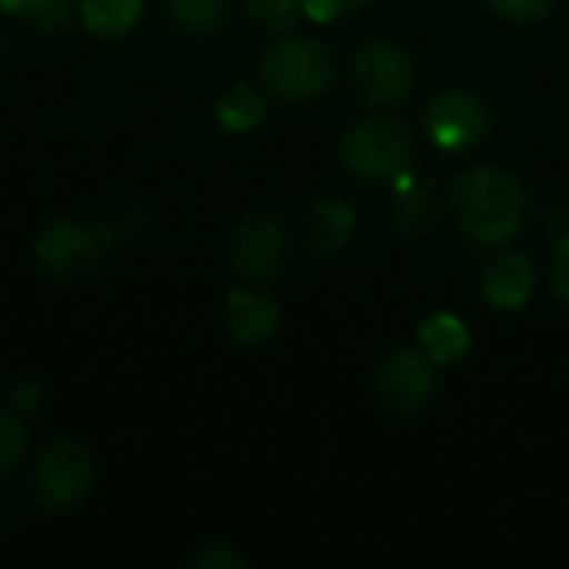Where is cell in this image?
I'll list each match as a JSON object with an SVG mask.
<instances>
[{"mask_svg":"<svg viewBox=\"0 0 569 569\" xmlns=\"http://www.w3.org/2000/svg\"><path fill=\"white\" fill-rule=\"evenodd\" d=\"M377 393L393 413H420L437 393V363L423 350H393L377 370Z\"/></svg>","mask_w":569,"mask_h":569,"instance_id":"cell-9","label":"cell"},{"mask_svg":"<svg viewBox=\"0 0 569 569\" xmlns=\"http://www.w3.org/2000/svg\"><path fill=\"white\" fill-rule=\"evenodd\" d=\"M533 263L523 253H503L483 273V297L500 310H520L533 297Z\"/></svg>","mask_w":569,"mask_h":569,"instance_id":"cell-11","label":"cell"},{"mask_svg":"<svg viewBox=\"0 0 569 569\" xmlns=\"http://www.w3.org/2000/svg\"><path fill=\"white\" fill-rule=\"evenodd\" d=\"M147 10V0H80V20L97 37H123L130 33Z\"/></svg>","mask_w":569,"mask_h":569,"instance_id":"cell-15","label":"cell"},{"mask_svg":"<svg viewBox=\"0 0 569 569\" xmlns=\"http://www.w3.org/2000/svg\"><path fill=\"white\" fill-rule=\"evenodd\" d=\"M397 193H393V223L400 233H427L437 223V190L423 177H397Z\"/></svg>","mask_w":569,"mask_h":569,"instance_id":"cell-13","label":"cell"},{"mask_svg":"<svg viewBox=\"0 0 569 569\" xmlns=\"http://www.w3.org/2000/svg\"><path fill=\"white\" fill-rule=\"evenodd\" d=\"M340 157L350 173L363 180H397L410 173L417 160V140L413 130L397 117H363L343 133Z\"/></svg>","mask_w":569,"mask_h":569,"instance_id":"cell-2","label":"cell"},{"mask_svg":"<svg viewBox=\"0 0 569 569\" xmlns=\"http://www.w3.org/2000/svg\"><path fill=\"white\" fill-rule=\"evenodd\" d=\"M550 287H553V297L569 310V237H563L560 243V253L553 260V270H550Z\"/></svg>","mask_w":569,"mask_h":569,"instance_id":"cell-24","label":"cell"},{"mask_svg":"<svg viewBox=\"0 0 569 569\" xmlns=\"http://www.w3.org/2000/svg\"><path fill=\"white\" fill-rule=\"evenodd\" d=\"M370 0H303V13L317 23H333L340 17H347L357 7H367Z\"/></svg>","mask_w":569,"mask_h":569,"instance_id":"cell-22","label":"cell"},{"mask_svg":"<svg viewBox=\"0 0 569 569\" xmlns=\"http://www.w3.org/2000/svg\"><path fill=\"white\" fill-rule=\"evenodd\" d=\"M10 403H13L17 413H37V407H40V387L37 383H20L13 390Z\"/></svg>","mask_w":569,"mask_h":569,"instance_id":"cell-25","label":"cell"},{"mask_svg":"<svg viewBox=\"0 0 569 569\" xmlns=\"http://www.w3.org/2000/svg\"><path fill=\"white\" fill-rule=\"evenodd\" d=\"M93 483V463L90 453L73 440H57L43 447V453L33 463L30 490L40 507L47 510H70L77 507Z\"/></svg>","mask_w":569,"mask_h":569,"instance_id":"cell-6","label":"cell"},{"mask_svg":"<svg viewBox=\"0 0 569 569\" xmlns=\"http://www.w3.org/2000/svg\"><path fill=\"white\" fill-rule=\"evenodd\" d=\"M427 137L440 147V150H470L473 143H480L490 130V107L463 87L443 90L430 107H427Z\"/></svg>","mask_w":569,"mask_h":569,"instance_id":"cell-7","label":"cell"},{"mask_svg":"<svg viewBox=\"0 0 569 569\" xmlns=\"http://www.w3.org/2000/svg\"><path fill=\"white\" fill-rule=\"evenodd\" d=\"M227 7H230V0H163L167 17H170L180 30L197 33V37L213 33V30L223 23Z\"/></svg>","mask_w":569,"mask_h":569,"instance_id":"cell-17","label":"cell"},{"mask_svg":"<svg viewBox=\"0 0 569 569\" xmlns=\"http://www.w3.org/2000/svg\"><path fill=\"white\" fill-rule=\"evenodd\" d=\"M353 227H357V210L347 200L327 197V200L313 203V210L307 217V227H303L307 250L317 253V257L337 253L350 240Z\"/></svg>","mask_w":569,"mask_h":569,"instance_id":"cell-12","label":"cell"},{"mask_svg":"<svg viewBox=\"0 0 569 569\" xmlns=\"http://www.w3.org/2000/svg\"><path fill=\"white\" fill-rule=\"evenodd\" d=\"M497 13H503L507 20H517V23H530V20H540L550 13L553 0H487Z\"/></svg>","mask_w":569,"mask_h":569,"instance_id":"cell-21","label":"cell"},{"mask_svg":"<svg viewBox=\"0 0 569 569\" xmlns=\"http://www.w3.org/2000/svg\"><path fill=\"white\" fill-rule=\"evenodd\" d=\"M260 77L280 100H313L333 80V57L313 37H280L267 47Z\"/></svg>","mask_w":569,"mask_h":569,"instance_id":"cell-3","label":"cell"},{"mask_svg":"<svg viewBox=\"0 0 569 569\" xmlns=\"http://www.w3.org/2000/svg\"><path fill=\"white\" fill-rule=\"evenodd\" d=\"M223 323L230 337L243 347H260L267 343L277 327H280V310L270 297L253 293V290H230L227 307H223Z\"/></svg>","mask_w":569,"mask_h":569,"instance_id":"cell-10","label":"cell"},{"mask_svg":"<svg viewBox=\"0 0 569 569\" xmlns=\"http://www.w3.org/2000/svg\"><path fill=\"white\" fill-rule=\"evenodd\" d=\"M470 327L453 313H433L420 323V347L437 367L463 360L470 353Z\"/></svg>","mask_w":569,"mask_h":569,"instance_id":"cell-14","label":"cell"},{"mask_svg":"<svg viewBox=\"0 0 569 569\" xmlns=\"http://www.w3.org/2000/svg\"><path fill=\"white\" fill-rule=\"evenodd\" d=\"M230 263L253 283L273 280L287 263V230L273 213H250L230 237Z\"/></svg>","mask_w":569,"mask_h":569,"instance_id":"cell-8","label":"cell"},{"mask_svg":"<svg viewBox=\"0 0 569 569\" xmlns=\"http://www.w3.org/2000/svg\"><path fill=\"white\" fill-rule=\"evenodd\" d=\"M190 567L193 569H243V557L240 553H233L230 547H223V543H210V547H203L193 560H190Z\"/></svg>","mask_w":569,"mask_h":569,"instance_id":"cell-23","label":"cell"},{"mask_svg":"<svg viewBox=\"0 0 569 569\" xmlns=\"http://www.w3.org/2000/svg\"><path fill=\"white\" fill-rule=\"evenodd\" d=\"M413 57L387 40H373L360 47L350 60V87L353 97L367 107H397L413 90Z\"/></svg>","mask_w":569,"mask_h":569,"instance_id":"cell-5","label":"cell"},{"mask_svg":"<svg viewBox=\"0 0 569 569\" xmlns=\"http://www.w3.org/2000/svg\"><path fill=\"white\" fill-rule=\"evenodd\" d=\"M0 10L13 13V17H30V20L50 23L53 17H60L67 10V0H0Z\"/></svg>","mask_w":569,"mask_h":569,"instance_id":"cell-20","label":"cell"},{"mask_svg":"<svg viewBox=\"0 0 569 569\" xmlns=\"http://www.w3.org/2000/svg\"><path fill=\"white\" fill-rule=\"evenodd\" d=\"M113 240H117V233L110 223L53 220L40 230V237L33 243V257L47 277L80 280V277H90L103 263Z\"/></svg>","mask_w":569,"mask_h":569,"instance_id":"cell-4","label":"cell"},{"mask_svg":"<svg viewBox=\"0 0 569 569\" xmlns=\"http://www.w3.org/2000/svg\"><path fill=\"white\" fill-rule=\"evenodd\" d=\"M247 13L260 27L273 33H287L303 13V0H247Z\"/></svg>","mask_w":569,"mask_h":569,"instance_id":"cell-18","label":"cell"},{"mask_svg":"<svg viewBox=\"0 0 569 569\" xmlns=\"http://www.w3.org/2000/svg\"><path fill=\"white\" fill-rule=\"evenodd\" d=\"M450 203L457 213L460 230L477 243H507L517 237L523 213H527V193L507 170L480 167L453 180Z\"/></svg>","mask_w":569,"mask_h":569,"instance_id":"cell-1","label":"cell"},{"mask_svg":"<svg viewBox=\"0 0 569 569\" xmlns=\"http://www.w3.org/2000/svg\"><path fill=\"white\" fill-rule=\"evenodd\" d=\"M27 450V427L17 410H0V477H7Z\"/></svg>","mask_w":569,"mask_h":569,"instance_id":"cell-19","label":"cell"},{"mask_svg":"<svg viewBox=\"0 0 569 569\" xmlns=\"http://www.w3.org/2000/svg\"><path fill=\"white\" fill-rule=\"evenodd\" d=\"M267 117V97L250 87V83H237L233 90L223 93V100L217 103V120L223 130L230 133H247L253 130L260 120Z\"/></svg>","mask_w":569,"mask_h":569,"instance_id":"cell-16","label":"cell"}]
</instances>
